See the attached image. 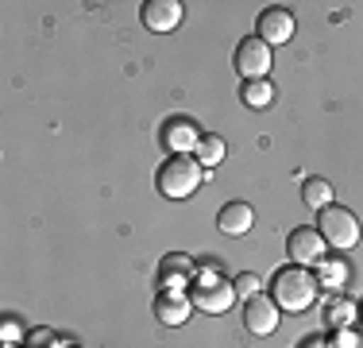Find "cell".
Listing matches in <instances>:
<instances>
[{"label": "cell", "instance_id": "1", "mask_svg": "<svg viewBox=\"0 0 363 348\" xmlns=\"http://www.w3.org/2000/svg\"><path fill=\"white\" fill-rule=\"evenodd\" d=\"M317 275L309 271V267H282V271H274L271 278V294H274V306L286 310V313H306L309 306L317 302Z\"/></svg>", "mask_w": 363, "mask_h": 348}, {"label": "cell", "instance_id": "2", "mask_svg": "<svg viewBox=\"0 0 363 348\" xmlns=\"http://www.w3.org/2000/svg\"><path fill=\"white\" fill-rule=\"evenodd\" d=\"M201 182H205V170H201V163H197L194 155H170V159L159 167V174H155V186H159V194L170 197V202L194 197Z\"/></svg>", "mask_w": 363, "mask_h": 348}, {"label": "cell", "instance_id": "3", "mask_svg": "<svg viewBox=\"0 0 363 348\" xmlns=\"http://www.w3.org/2000/svg\"><path fill=\"white\" fill-rule=\"evenodd\" d=\"M317 224H321V236L325 244L333 251H352L359 244V221H356V213L352 209H344V205H328L321 209V217H317Z\"/></svg>", "mask_w": 363, "mask_h": 348}, {"label": "cell", "instance_id": "4", "mask_svg": "<svg viewBox=\"0 0 363 348\" xmlns=\"http://www.w3.org/2000/svg\"><path fill=\"white\" fill-rule=\"evenodd\" d=\"M236 70L244 82H267V74L274 70V58H271V47L263 39H244L236 47Z\"/></svg>", "mask_w": 363, "mask_h": 348}, {"label": "cell", "instance_id": "5", "mask_svg": "<svg viewBox=\"0 0 363 348\" xmlns=\"http://www.w3.org/2000/svg\"><path fill=\"white\" fill-rule=\"evenodd\" d=\"M194 278H197V263L189 256H182V251L162 256V263H159V294H186V286H194Z\"/></svg>", "mask_w": 363, "mask_h": 348}, {"label": "cell", "instance_id": "6", "mask_svg": "<svg viewBox=\"0 0 363 348\" xmlns=\"http://www.w3.org/2000/svg\"><path fill=\"white\" fill-rule=\"evenodd\" d=\"M325 248H328V244H325V236L317 229H294L286 236V256H290V263H298V267L321 263Z\"/></svg>", "mask_w": 363, "mask_h": 348}, {"label": "cell", "instance_id": "7", "mask_svg": "<svg viewBox=\"0 0 363 348\" xmlns=\"http://www.w3.org/2000/svg\"><path fill=\"white\" fill-rule=\"evenodd\" d=\"M294 12L290 8H263L259 12V23H255V31H259V39L267 43V47H282V43H290L294 39Z\"/></svg>", "mask_w": 363, "mask_h": 348}, {"label": "cell", "instance_id": "8", "mask_svg": "<svg viewBox=\"0 0 363 348\" xmlns=\"http://www.w3.org/2000/svg\"><path fill=\"white\" fill-rule=\"evenodd\" d=\"M189 302H194L197 310L205 313H228L232 302H236V286L232 283H194V294H189Z\"/></svg>", "mask_w": 363, "mask_h": 348}, {"label": "cell", "instance_id": "9", "mask_svg": "<svg viewBox=\"0 0 363 348\" xmlns=\"http://www.w3.org/2000/svg\"><path fill=\"white\" fill-rule=\"evenodd\" d=\"M182 16H186V8H182L178 0H147L143 12H140V20H143L147 31L167 35V31H174L178 23H182Z\"/></svg>", "mask_w": 363, "mask_h": 348}, {"label": "cell", "instance_id": "10", "mask_svg": "<svg viewBox=\"0 0 363 348\" xmlns=\"http://www.w3.org/2000/svg\"><path fill=\"white\" fill-rule=\"evenodd\" d=\"M244 325L255 337H271L279 329V306L271 302V294H255L252 302H244Z\"/></svg>", "mask_w": 363, "mask_h": 348}, {"label": "cell", "instance_id": "11", "mask_svg": "<svg viewBox=\"0 0 363 348\" xmlns=\"http://www.w3.org/2000/svg\"><path fill=\"white\" fill-rule=\"evenodd\" d=\"M162 143H167L170 155H189L201 143V132H197V124L189 116H170L162 124Z\"/></svg>", "mask_w": 363, "mask_h": 348}, {"label": "cell", "instance_id": "12", "mask_svg": "<svg viewBox=\"0 0 363 348\" xmlns=\"http://www.w3.org/2000/svg\"><path fill=\"white\" fill-rule=\"evenodd\" d=\"M252 224H255V213L247 202H228L217 213V229L224 236H244V232H252Z\"/></svg>", "mask_w": 363, "mask_h": 348}, {"label": "cell", "instance_id": "13", "mask_svg": "<svg viewBox=\"0 0 363 348\" xmlns=\"http://www.w3.org/2000/svg\"><path fill=\"white\" fill-rule=\"evenodd\" d=\"M189 306H194V302L186 298V294H159V298H155V317L162 321V325H186L189 321Z\"/></svg>", "mask_w": 363, "mask_h": 348}, {"label": "cell", "instance_id": "14", "mask_svg": "<svg viewBox=\"0 0 363 348\" xmlns=\"http://www.w3.org/2000/svg\"><path fill=\"white\" fill-rule=\"evenodd\" d=\"M317 286L328 294H340V286H348V263H344L340 256H333V259H321L317 263Z\"/></svg>", "mask_w": 363, "mask_h": 348}, {"label": "cell", "instance_id": "15", "mask_svg": "<svg viewBox=\"0 0 363 348\" xmlns=\"http://www.w3.org/2000/svg\"><path fill=\"white\" fill-rule=\"evenodd\" d=\"M359 317V306L352 298H344V294H333V298H328V306H325V325L333 329H352V321Z\"/></svg>", "mask_w": 363, "mask_h": 348}, {"label": "cell", "instance_id": "16", "mask_svg": "<svg viewBox=\"0 0 363 348\" xmlns=\"http://www.w3.org/2000/svg\"><path fill=\"white\" fill-rule=\"evenodd\" d=\"M333 197H336V190H333V182H328V178H306V182H301V202H306L309 209H317V213L328 209V205H336Z\"/></svg>", "mask_w": 363, "mask_h": 348}, {"label": "cell", "instance_id": "17", "mask_svg": "<svg viewBox=\"0 0 363 348\" xmlns=\"http://www.w3.org/2000/svg\"><path fill=\"white\" fill-rule=\"evenodd\" d=\"M244 104L247 109H271L274 104V85L271 82H244Z\"/></svg>", "mask_w": 363, "mask_h": 348}, {"label": "cell", "instance_id": "18", "mask_svg": "<svg viewBox=\"0 0 363 348\" xmlns=\"http://www.w3.org/2000/svg\"><path fill=\"white\" fill-rule=\"evenodd\" d=\"M197 163L201 167H217V163H224V139L217 136H201V143H197Z\"/></svg>", "mask_w": 363, "mask_h": 348}, {"label": "cell", "instance_id": "19", "mask_svg": "<svg viewBox=\"0 0 363 348\" xmlns=\"http://www.w3.org/2000/svg\"><path fill=\"white\" fill-rule=\"evenodd\" d=\"M232 286H236V298H244V302H252L255 294H263V278H259L255 271H244Z\"/></svg>", "mask_w": 363, "mask_h": 348}, {"label": "cell", "instance_id": "20", "mask_svg": "<svg viewBox=\"0 0 363 348\" xmlns=\"http://www.w3.org/2000/svg\"><path fill=\"white\" fill-rule=\"evenodd\" d=\"M23 344L28 348H58V337H55V329H31Z\"/></svg>", "mask_w": 363, "mask_h": 348}, {"label": "cell", "instance_id": "21", "mask_svg": "<svg viewBox=\"0 0 363 348\" xmlns=\"http://www.w3.org/2000/svg\"><path fill=\"white\" fill-rule=\"evenodd\" d=\"M328 344L333 348H363V333H356V329H336Z\"/></svg>", "mask_w": 363, "mask_h": 348}, {"label": "cell", "instance_id": "22", "mask_svg": "<svg viewBox=\"0 0 363 348\" xmlns=\"http://www.w3.org/2000/svg\"><path fill=\"white\" fill-rule=\"evenodd\" d=\"M0 337H4V344H16V341H28L20 329V321L16 317H4V329H0Z\"/></svg>", "mask_w": 363, "mask_h": 348}, {"label": "cell", "instance_id": "23", "mask_svg": "<svg viewBox=\"0 0 363 348\" xmlns=\"http://www.w3.org/2000/svg\"><path fill=\"white\" fill-rule=\"evenodd\" d=\"M298 348H333V344H328L325 337H306V341H301Z\"/></svg>", "mask_w": 363, "mask_h": 348}, {"label": "cell", "instance_id": "24", "mask_svg": "<svg viewBox=\"0 0 363 348\" xmlns=\"http://www.w3.org/2000/svg\"><path fill=\"white\" fill-rule=\"evenodd\" d=\"M58 348H77L74 341H58Z\"/></svg>", "mask_w": 363, "mask_h": 348}, {"label": "cell", "instance_id": "25", "mask_svg": "<svg viewBox=\"0 0 363 348\" xmlns=\"http://www.w3.org/2000/svg\"><path fill=\"white\" fill-rule=\"evenodd\" d=\"M4 348H16V344H4Z\"/></svg>", "mask_w": 363, "mask_h": 348}, {"label": "cell", "instance_id": "26", "mask_svg": "<svg viewBox=\"0 0 363 348\" xmlns=\"http://www.w3.org/2000/svg\"><path fill=\"white\" fill-rule=\"evenodd\" d=\"M359 317H363V306H359Z\"/></svg>", "mask_w": 363, "mask_h": 348}]
</instances>
